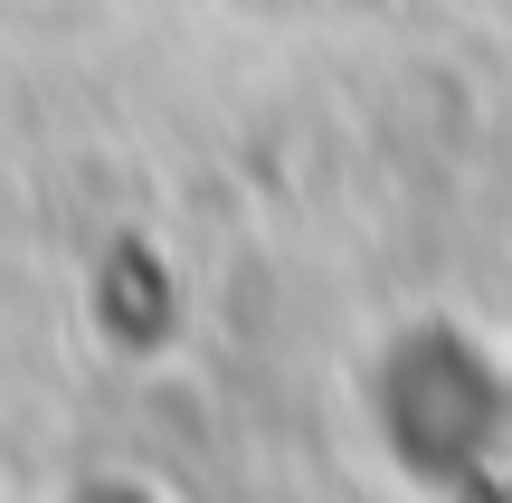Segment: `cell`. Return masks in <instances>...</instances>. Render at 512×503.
Segmentation results:
<instances>
[{
    "mask_svg": "<svg viewBox=\"0 0 512 503\" xmlns=\"http://www.w3.org/2000/svg\"><path fill=\"white\" fill-rule=\"evenodd\" d=\"M370 418L418 485H475L484 466L512 456V380L456 323H408L389 342L370 371Z\"/></svg>",
    "mask_w": 512,
    "mask_h": 503,
    "instance_id": "1",
    "label": "cell"
}]
</instances>
